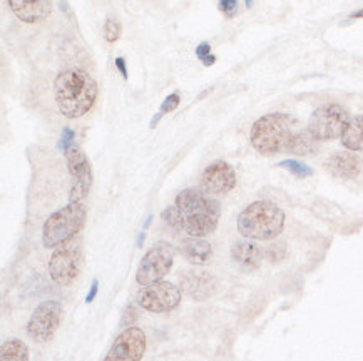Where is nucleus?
<instances>
[{
	"mask_svg": "<svg viewBox=\"0 0 363 361\" xmlns=\"http://www.w3.org/2000/svg\"><path fill=\"white\" fill-rule=\"evenodd\" d=\"M146 351V335L141 328H128L116 338L104 361H141Z\"/></svg>",
	"mask_w": 363,
	"mask_h": 361,
	"instance_id": "12",
	"label": "nucleus"
},
{
	"mask_svg": "<svg viewBox=\"0 0 363 361\" xmlns=\"http://www.w3.org/2000/svg\"><path fill=\"white\" fill-rule=\"evenodd\" d=\"M316 149H318V141L311 136L308 129H298L288 152L296 156H308L316 152Z\"/></svg>",
	"mask_w": 363,
	"mask_h": 361,
	"instance_id": "20",
	"label": "nucleus"
},
{
	"mask_svg": "<svg viewBox=\"0 0 363 361\" xmlns=\"http://www.w3.org/2000/svg\"><path fill=\"white\" fill-rule=\"evenodd\" d=\"M220 8L226 17H235L238 12V0H220Z\"/></svg>",
	"mask_w": 363,
	"mask_h": 361,
	"instance_id": "28",
	"label": "nucleus"
},
{
	"mask_svg": "<svg viewBox=\"0 0 363 361\" xmlns=\"http://www.w3.org/2000/svg\"><path fill=\"white\" fill-rule=\"evenodd\" d=\"M179 103H181L179 94H176V92H174V94L167 96L166 99H164V103H162V105H161L160 114L164 115V114H167V113H173V110L179 105Z\"/></svg>",
	"mask_w": 363,
	"mask_h": 361,
	"instance_id": "27",
	"label": "nucleus"
},
{
	"mask_svg": "<svg viewBox=\"0 0 363 361\" xmlns=\"http://www.w3.org/2000/svg\"><path fill=\"white\" fill-rule=\"evenodd\" d=\"M138 303L149 313H167L181 303V290L169 281L149 285L138 294Z\"/></svg>",
	"mask_w": 363,
	"mask_h": 361,
	"instance_id": "11",
	"label": "nucleus"
},
{
	"mask_svg": "<svg viewBox=\"0 0 363 361\" xmlns=\"http://www.w3.org/2000/svg\"><path fill=\"white\" fill-rule=\"evenodd\" d=\"M278 166H280V168H283V169H288L293 176H296V178H301V179L313 176V169H311L310 166H306V164L300 163V161H295V159H286Z\"/></svg>",
	"mask_w": 363,
	"mask_h": 361,
	"instance_id": "22",
	"label": "nucleus"
},
{
	"mask_svg": "<svg viewBox=\"0 0 363 361\" xmlns=\"http://www.w3.org/2000/svg\"><path fill=\"white\" fill-rule=\"evenodd\" d=\"M231 258L240 268L246 271L258 270L263 261L262 248L256 246L255 243L250 241H236L231 246Z\"/></svg>",
	"mask_w": 363,
	"mask_h": 361,
	"instance_id": "17",
	"label": "nucleus"
},
{
	"mask_svg": "<svg viewBox=\"0 0 363 361\" xmlns=\"http://www.w3.org/2000/svg\"><path fill=\"white\" fill-rule=\"evenodd\" d=\"M67 168L71 174L72 186L69 193V202H82V199L91 191L92 184V171L84 151L77 144H72L66 151Z\"/></svg>",
	"mask_w": 363,
	"mask_h": 361,
	"instance_id": "10",
	"label": "nucleus"
},
{
	"mask_svg": "<svg viewBox=\"0 0 363 361\" xmlns=\"http://www.w3.org/2000/svg\"><path fill=\"white\" fill-rule=\"evenodd\" d=\"M325 168L335 178L353 179L360 174L362 161L353 152H335L333 156L328 157V161L325 163Z\"/></svg>",
	"mask_w": 363,
	"mask_h": 361,
	"instance_id": "16",
	"label": "nucleus"
},
{
	"mask_svg": "<svg viewBox=\"0 0 363 361\" xmlns=\"http://www.w3.org/2000/svg\"><path fill=\"white\" fill-rule=\"evenodd\" d=\"M350 119L352 118L342 105H322L311 114L308 120V131L316 141H332V139L343 136Z\"/></svg>",
	"mask_w": 363,
	"mask_h": 361,
	"instance_id": "7",
	"label": "nucleus"
},
{
	"mask_svg": "<svg viewBox=\"0 0 363 361\" xmlns=\"http://www.w3.org/2000/svg\"><path fill=\"white\" fill-rule=\"evenodd\" d=\"M285 228V212L269 201H256L238 217V231L243 238L269 241L278 238Z\"/></svg>",
	"mask_w": 363,
	"mask_h": 361,
	"instance_id": "4",
	"label": "nucleus"
},
{
	"mask_svg": "<svg viewBox=\"0 0 363 361\" xmlns=\"http://www.w3.org/2000/svg\"><path fill=\"white\" fill-rule=\"evenodd\" d=\"M174 206L181 214L183 229L193 238H204L216 229L221 214L218 199L208 197L196 188H189L178 194Z\"/></svg>",
	"mask_w": 363,
	"mask_h": 361,
	"instance_id": "2",
	"label": "nucleus"
},
{
	"mask_svg": "<svg viewBox=\"0 0 363 361\" xmlns=\"http://www.w3.org/2000/svg\"><path fill=\"white\" fill-rule=\"evenodd\" d=\"M116 67L119 69V72H121V76H123V79H128V69H125V60L123 57L116 59Z\"/></svg>",
	"mask_w": 363,
	"mask_h": 361,
	"instance_id": "31",
	"label": "nucleus"
},
{
	"mask_svg": "<svg viewBox=\"0 0 363 361\" xmlns=\"http://www.w3.org/2000/svg\"><path fill=\"white\" fill-rule=\"evenodd\" d=\"M0 361H29V348L22 340H9L0 348Z\"/></svg>",
	"mask_w": 363,
	"mask_h": 361,
	"instance_id": "21",
	"label": "nucleus"
},
{
	"mask_svg": "<svg viewBox=\"0 0 363 361\" xmlns=\"http://www.w3.org/2000/svg\"><path fill=\"white\" fill-rule=\"evenodd\" d=\"M236 186V173L226 161H215L201 176V188L206 194L221 196Z\"/></svg>",
	"mask_w": 363,
	"mask_h": 361,
	"instance_id": "13",
	"label": "nucleus"
},
{
	"mask_svg": "<svg viewBox=\"0 0 363 361\" xmlns=\"http://www.w3.org/2000/svg\"><path fill=\"white\" fill-rule=\"evenodd\" d=\"M342 144L350 151H363V115L350 119L342 136Z\"/></svg>",
	"mask_w": 363,
	"mask_h": 361,
	"instance_id": "19",
	"label": "nucleus"
},
{
	"mask_svg": "<svg viewBox=\"0 0 363 361\" xmlns=\"http://www.w3.org/2000/svg\"><path fill=\"white\" fill-rule=\"evenodd\" d=\"M181 290L189 298L203 301L211 298L216 291V280L211 273L191 270L181 276Z\"/></svg>",
	"mask_w": 363,
	"mask_h": 361,
	"instance_id": "14",
	"label": "nucleus"
},
{
	"mask_svg": "<svg viewBox=\"0 0 363 361\" xmlns=\"http://www.w3.org/2000/svg\"><path fill=\"white\" fill-rule=\"evenodd\" d=\"M87 210L82 202H69L62 210L49 216L42 229V241L45 248H57L59 244L72 239L81 233L86 224Z\"/></svg>",
	"mask_w": 363,
	"mask_h": 361,
	"instance_id": "5",
	"label": "nucleus"
},
{
	"mask_svg": "<svg viewBox=\"0 0 363 361\" xmlns=\"http://www.w3.org/2000/svg\"><path fill=\"white\" fill-rule=\"evenodd\" d=\"M181 253L184 254V258L188 259L191 265H206V263L213 256V248L208 241L201 238H191L183 241V246H181Z\"/></svg>",
	"mask_w": 363,
	"mask_h": 361,
	"instance_id": "18",
	"label": "nucleus"
},
{
	"mask_svg": "<svg viewBox=\"0 0 363 361\" xmlns=\"http://www.w3.org/2000/svg\"><path fill=\"white\" fill-rule=\"evenodd\" d=\"M196 57L201 60L204 66H213L216 62L215 55H211V45L208 42H201L196 47Z\"/></svg>",
	"mask_w": 363,
	"mask_h": 361,
	"instance_id": "24",
	"label": "nucleus"
},
{
	"mask_svg": "<svg viewBox=\"0 0 363 361\" xmlns=\"http://www.w3.org/2000/svg\"><path fill=\"white\" fill-rule=\"evenodd\" d=\"M55 103L60 114L69 119L82 118L91 110L97 97V84L81 69L60 72L54 82Z\"/></svg>",
	"mask_w": 363,
	"mask_h": 361,
	"instance_id": "1",
	"label": "nucleus"
},
{
	"mask_svg": "<svg viewBox=\"0 0 363 361\" xmlns=\"http://www.w3.org/2000/svg\"><path fill=\"white\" fill-rule=\"evenodd\" d=\"M97 290H99V281L94 280V281H92V286H91L89 294H87V298H86V303H91V301H94L96 294H97Z\"/></svg>",
	"mask_w": 363,
	"mask_h": 361,
	"instance_id": "30",
	"label": "nucleus"
},
{
	"mask_svg": "<svg viewBox=\"0 0 363 361\" xmlns=\"http://www.w3.org/2000/svg\"><path fill=\"white\" fill-rule=\"evenodd\" d=\"M9 7L18 21L37 24L52 11V0H9Z\"/></svg>",
	"mask_w": 363,
	"mask_h": 361,
	"instance_id": "15",
	"label": "nucleus"
},
{
	"mask_svg": "<svg viewBox=\"0 0 363 361\" xmlns=\"http://www.w3.org/2000/svg\"><path fill=\"white\" fill-rule=\"evenodd\" d=\"M296 131V122L290 115H263L251 127V144L263 156L288 152Z\"/></svg>",
	"mask_w": 363,
	"mask_h": 361,
	"instance_id": "3",
	"label": "nucleus"
},
{
	"mask_svg": "<svg viewBox=\"0 0 363 361\" xmlns=\"http://www.w3.org/2000/svg\"><path fill=\"white\" fill-rule=\"evenodd\" d=\"M253 6V0H246V7H251Z\"/></svg>",
	"mask_w": 363,
	"mask_h": 361,
	"instance_id": "33",
	"label": "nucleus"
},
{
	"mask_svg": "<svg viewBox=\"0 0 363 361\" xmlns=\"http://www.w3.org/2000/svg\"><path fill=\"white\" fill-rule=\"evenodd\" d=\"M82 266V239L74 236L72 239L59 244L49 261V275L54 283L69 286L77 280Z\"/></svg>",
	"mask_w": 363,
	"mask_h": 361,
	"instance_id": "6",
	"label": "nucleus"
},
{
	"mask_svg": "<svg viewBox=\"0 0 363 361\" xmlns=\"http://www.w3.org/2000/svg\"><path fill=\"white\" fill-rule=\"evenodd\" d=\"M104 35L108 42H116L121 37V24L114 18H108L104 25Z\"/></svg>",
	"mask_w": 363,
	"mask_h": 361,
	"instance_id": "23",
	"label": "nucleus"
},
{
	"mask_svg": "<svg viewBox=\"0 0 363 361\" xmlns=\"http://www.w3.org/2000/svg\"><path fill=\"white\" fill-rule=\"evenodd\" d=\"M74 132L71 131V129L66 127L62 131V139H60V147H62L64 152H66L69 147H71L74 144Z\"/></svg>",
	"mask_w": 363,
	"mask_h": 361,
	"instance_id": "29",
	"label": "nucleus"
},
{
	"mask_svg": "<svg viewBox=\"0 0 363 361\" xmlns=\"http://www.w3.org/2000/svg\"><path fill=\"white\" fill-rule=\"evenodd\" d=\"M264 254H267V258L269 259V261L277 263L286 256V246L283 243H274L269 248H267Z\"/></svg>",
	"mask_w": 363,
	"mask_h": 361,
	"instance_id": "26",
	"label": "nucleus"
},
{
	"mask_svg": "<svg viewBox=\"0 0 363 361\" xmlns=\"http://www.w3.org/2000/svg\"><path fill=\"white\" fill-rule=\"evenodd\" d=\"M174 256L176 249L171 243L161 241V243L155 244L141 259V265H139L136 273L138 283L141 286H149L161 281L173 266Z\"/></svg>",
	"mask_w": 363,
	"mask_h": 361,
	"instance_id": "8",
	"label": "nucleus"
},
{
	"mask_svg": "<svg viewBox=\"0 0 363 361\" xmlns=\"http://www.w3.org/2000/svg\"><path fill=\"white\" fill-rule=\"evenodd\" d=\"M62 321V304L59 301H42L30 314L27 323V335L37 343H48L59 330Z\"/></svg>",
	"mask_w": 363,
	"mask_h": 361,
	"instance_id": "9",
	"label": "nucleus"
},
{
	"mask_svg": "<svg viewBox=\"0 0 363 361\" xmlns=\"http://www.w3.org/2000/svg\"><path fill=\"white\" fill-rule=\"evenodd\" d=\"M162 219H164L169 226H173V228L183 229V223H181V214H179L178 207H176V206L167 207V210L162 212Z\"/></svg>",
	"mask_w": 363,
	"mask_h": 361,
	"instance_id": "25",
	"label": "nucleus"
},
{
	"mask_svg": "<svg viewBox=\"0 0 363 361\" xmlns=\"http://www.w3.org/2000/svg\"><path fill=\"white\" fill-rule=\"evenodd\" d=\"M352 18H363V11L353 12V13H352Z\"/></svg>",
	"mask_w": 363,
	"mask_h": 361,
	"instance_id": "32",
	"label": "nucleus"
}]
</instances>
